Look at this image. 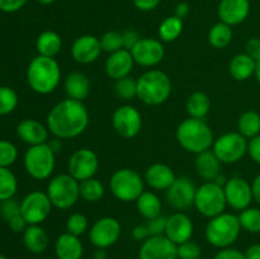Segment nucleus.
<instances>
[{
  "label": "nucleus",
  "instance_id": "f257e3e1",
  "mask_svg": "<svg viewBox=\"0 0 260 259\" xmlns=\"http://www.w3.org/2000/svg\"><path fill=\"white\" fill-rule=\"evenodd\" d=\"M46 122L48 131L57 139H75L88 127L89 112L83 102L68 98L52 107Z\"/></svg>",
  "mask_w": 260,
  "mask_h": 259
},
{
  "label": "nucleus",
  "instance_id": "f03ea898",
  "mask_svg": "<svg viewBox=\"0 0 260 259\" xmlns=\"http://www.w3.org/2000/svg\"><path fill=\"white\" fill-rule=\"evenodd\" d=\"M61 80V69L55 57L36 56L27 69V81L35 93L47 95L57 89Z\"/></svg>",
  "mask_w": 260,
  "mask_h": 259
},
{
  "label": "nucleus",
  "instance_id": "7ed1b4c3",
  "mask_svg": "<svg viewBox=\"0 0 260 259\" xmlns=\"http://www.w3.org/2000/svg\"><path fill=\"white\" fill-rule=\"evenodd\" d=\"M175 136L185 151L196 155L211 150L215 142L212 130L206 123L205 119L192 117L180 122Z\"/></svg>",
  "mask_w": 260,
  "mask_h": 259
},
{
  "label": "nucleus",
  "instance_id": "20e7f679",
  "mask_svg": "<svg viewBox=\"0 0 260 259\" xmlns=\"http://www.w3.org/2000/svg\"><path fill=\"white\" fill-rule=\"evenodd\" d=\"M172 79L161 70L146 71L137 79V98L146 106H160L172 94Z\"/></svg>",
  "mask_w": 260,
  "mask_h": 259
},
{
  "label": "nucleus",
  "instance_id": "39448f33",
  "mask_svg": "<svg viewBox=\"0 0 260 259\" xmlns=\"http://www.w3.org/2000/svg\"><path fill=\"white\" fill-rule=\"evenodd\" d=\"M241 225L239 217L233 213L223 212L210 218L206 226V240L215 248H229L238 240Z\"/></svg>",
  "mask_w": 260,
  "mask_h": 259
},
{
  "label": "nucleus",
  "instance_id": "423d86ee",
  "mask_svg": "<svg viewBox=\"0 0 260 259\" xmlns=\"http://www.w3.org/2000/svg\"><path fill=\"white\" fill-rule=\"evenodd\" d=\"M109 188L114 197L122 202H136L145 192V182L141 175L134 169L122 168L112 174Z\"/></svg>",
  "mask_w": 260,
  "mask_h": 259
},
{
  "label": "nucleus",
  "instance_id": "0eeeda50",
  "mask_svg": "<svg viewBox=\"0 0 260 259\" xmlns=\"http://www.w3.org/2000/svg\"><path fill=\"white\" fill-rule=\"evenodd\" d=\"M47 196L53 207L58 210H69L80 198V182L70 174H58L50 180L47 185Z\"/></svg>",
  "mask_w": 260,
  "mask_h": 259
},
{
  "label": "nucleus",
  "instance_id": "6e6552de",
  "mask_svg": "<svg viewBox=\"0 0 260 259\" xmlns=\"http://www.w3.org/2000/svg\"><path fill=\"white\" fill-rule=\"evenodd\" d=\"M24 168L28 174L37 180L50 178L55 170L56 154L51 149L48 142L29 146L24 154Z\"/></svg>",
  "mask_w": 260,
  "mask_h": 259
},
{
  "label": "nucleus",
  "instance_id": "1a4fd4ad",
  "mask_svg": "<svg viewBox=\"0 0 260 259\" xmlns=\"http://www.w3.org/2000/svg\"><path fill=\"white\" fill-rule=\"evenodd\" d=\"M228 206L223 187L215 182H205L197 188L194 198V207L202 216L212 218L225 212Z\"/></svg>",
  "mask_w": 260,
  "mask_h": 259
},
{
  "label": "nucleus",
  "instance_id": "9d476101",
  "mask_svg": "<svg viewBox=\"0 0 260 259\" xmlns=\"http://www.w3.org/2000/svg\"><path fill=\"white\" fill-rule=\"evenodd\" d=\"M212 151L222 164H235L248 152V141L239 132H228L215 140Z\"/></svg>",
  "mask_w": 260,
  "mask_h": 259
},
{
  "label": "nucleus",
  "instance_id": "9b49d317",
  "mask_svg": "<svg viewBox=\"0 0 260 259\" xmlns=\"http://www.w3.org/2000/svg\"><path fill=\"white\" fill-rule=\"evenodd\" d=\"M52 207L47 193L33 190L20 201V215L24 217L28 225H41L47 220Z\"/></svg>",
  "mask_w": 260,
  "mask_h": 259
},
{
  "label": "nucleus",
  "instance_id": "f8f14e48",
  "mask_svg": "<svg viewBox=\"0 0 260 259\" xmlns=\"http://www.w3.org/2000/svg\"><path fill=\"white\" fill-rule=\"evenodd\" d=\"M121 223L117 218L104 216L98 218L89 230V240L95 249H108L121 238Z\"/></svg>",
  "mask_w": 260,
  "mask_h": 259
},
{
  "label": "nucleus",
  "instance_id": "ddd939ff",
  "mask_svg": "<svg viewBox=\"0 0 260 259\" xmlns=\"http://www.w3.org/2000/svg\"><path fill=\"white\" fill-rule=\"evenodd\" d=\"M114 131L123 139H134L142 128V116L137 108L129 104L118 107L112 117Z\"/></svg>",
  "mask_w": 260,
  "mask_h": 259
},
{
  "label": "nucleus",
  "instance_id": "4468645a",
  "mask_svg": "<svg viewBox=\"0 0 260 259\" xmlns=\"http://www.w3.org/2000/svg\"><path fill=\"white\" fill-rule=\"evenodd\" d=\"M98 168V155L93 150L88 149V147L78 149L76 151L73 152V155L69 159V174L75 178L78 182H83V180L94 178Z\"/></svg>",
  "mask_w": 260,
  "mask_h": 259
},
{
  "label": "nucleus",
  "instance_id": "2eb2a0df",
  "mask_svg": "<svg viewBox=\"0 0 260 259\" xmlns=\"http://www.w3.org/2000/svg\"><path fill=\"white\" fill-rule=\"evenodd\" d=\"M197 187L187 177H177L172 185L167 189V201L173 208L184 211L194 206Z\"/></svg>",
  "mask_w": 260,
  "mask_h": 259
},
{
  "label": "nucleus",
  "instance_id": "dca6fc26",
  "mask_svg": "<svg viewBox=\"0 0 260 259\" xmlns=\"http://www.w3.org/2000/svg\"><path fill=\"white\" fill-rule=\"evenodd\" d=\"M135 63L144 68H154L162 61L165 56V47L156 38H141L131 50Z\"/></svg>",
  "mask_w": 260,
  "mask_h": 259
},
{
  "label": "nucleus",
  "instance_id": "f3484780",
  "mask_svg": "<svg viewBox=\"0 0 260 259\" xmlns=\"http://www.w3.org/2000/svg\"><path fill=\"white\" fill-rule=\"evenodd\" d=\"M226 202L228 206L238 211H243L250 206L253 201V190H251V184H249L248 180L240 177H233L228 179L225 187Z\"/></svg>",
  "mask_w": 260,
  "mask_h": 259
},
{
  "label": "nucleus",
  "instance_id": "a211bd4d",
  "mask_svg": "<svg viewBox=\"0 0 260 259\" xmlns=\"http://www.w3.org/2000/svg\"><path fill=\"white\" fill-rule=\"evenodd\" d=\"M139 259H178L177 245L165 235L150 236L140 246Z\"/></svg>",
  "mask_w": 260,
  "mask_h": 259
},
{
  "label": "nucleus",
  "instance_id": "6ab92c4d",
  "mask_svg": "<svg viewBox=\"0 0 260 259\" xmlns=\"http://www.w3.org/2000/svg\"><path fill=\"white\" fill-rule=\"evenodd\" d=\"M101 40L95 36L85 35L80 36L74 41L71 46V56L74 60L83 65L94 62L99 58L102 53Z\"/></svg>",
  "mask_w": 260,
  "mask_h": 259
},
{
  "label": "nucleus",
  "instance_id": "aec40b11",
  "mask_svg": "<svg viewBox=\"0 0 260 259\" xmlns=\"http://www.w3.org/2000/svg\"><path fill=\"white\" fill-rule=\"evenodd\" d=\"M193 231L194 226L189 216L183 212H175L168 217L164 235L175 245H179L192 239Z\"/></svg>",
  "mask_w": 260,
  "mask_h": 259
},
{
  "label": "nucleus",
  "instance_id": "412c9836",
  "mask_svg": "<svg viewBox=\"0 0 260 259\" xmlns=\"http://www.w3.org/2000/svg\"><path fill=\"white\" fill-rule=\"evenodd\" d=\"M250 13V2L249 0H221L217 8V14L220 22L226 24L238 25L248 18Z\"/></svg>",
  "mask_w": 260,
  "mask_h": 259
},
{
  "label": "nucleus",
  "instance_id": "4be33fe9",
  "mask_svg": "<svg viewBox=\"0 0 260 259\" xmlns=\"http://www.w3.org/2000/svg\"><path fill=\"white\" fill-rule=\"evenodd\" d=\"M135 60L132 57L131 51L126 48H121L119 51H116L113 53H109L108 58L104 63L107 75L114 80H119L126 76H129L132 69H134Z\"/></svg>",
  "mask_w": 260,
  "mask_h": 259
},
{
  "label": "nucleus",
  "instance_id": "5701e85b",
  "mask_svg": "<svg viewBox=\"0 0 260 259\" xmlns=\"http://www.w3.org/2000/svg\"><path fill=\"white\" fill-rule=\"evenodd\" d=\"M17 135L29 146L46 144L48 140V128L36 119H23L17 126Z\"/></svg>",
  "mask_w": 260,
  "mask_h": 259
},
{
  "label": "nucleus",
  "instance_id": "b1692460",
  "mask_svg": "<svg viewBox=\"0 0 260 259\" xmlns=\"http://www.w3.org/2000/svg\"><path fill=\"white\" fill-rule=\"evenodd\" d=\"M177 179V175L172 168L167 164L155 163L150 165L145 173V182L156 190H167Z\"/></svg>",
  "mask_w": 260,
  "mask_h": 259
},
{
  "label": "nucleus",
  "instance_id": "393cba45",
  "mask_svg": "<svg viewBox=\"0 0 260 259\" xmlns=\"http://www.w3.org/2000/svg\"><path fill=\"white\" fill-rule=\"evenodd\" d=\"M55 254L57 259H81L84 254V245L79 236L66 231L56 239Z\"/></svg>",
  "mask_w": 260,
  "mask_h": 259
},
{
  "label": "nucleus",
  "instance_id": "a878e982",
  "mask_svg": "<svg viewBox=\"0 0 260 259\" xmlns=\"http://www.w3.org/2000/svg\"><path fill=\"white\" fill-rule=\"evenodd\" d=\"M221 164L215 152L212 150H207L197 155L194 161L196 172L206 182H213L221 174Z\"/></svg>",
  "mask_w": 260,
  "mask_h": 259
},
{
  "label": "nucleus",
  "instance_id": "bb28decb",
  "mask_svg": "<svg viewBox=\"0 0 260 259\" xmlns=\"http://www.w3.org/2000/svg\"><path fill=\"white\" fill-rule=\"evenodd\" d=\"M63 88H65L68 98L83 102L84 99L88 98L90 93V80L85 74L74 71L65 78Z\"/></svg>",
  "mask_w": 260,
  "mask_h": 259
},
{
  "label": "nucleus",
  "instance_id": "cd10ccee",
  "mask_svg": "<svg viewBox=\"0 0 260 259\" xmlns=\"http://www.w3.org/2000/svg\"><path fill=\"white\" fill-rule=\"evenodd\" d=\"M255 68L256 61L244 52L233 57L229 65V73L236 81H245L255 75Z\"/></svg>",
  "mask_w": 260,
  "mask_h": 259
},
{
  "label": "nucleus",
  "instance_id": "c85d7f7f",
  "mask_svg": "<svg viewBox=\"0 0 260 259\" xmlns=\"http://www.w3.org/2000/svg\"><path fill=\"white\" fill-rule=\"evenodd\" d=\"M23 244L33 254H41L47 249L48 235L41 225H28L23 231Z\"/></svg>",
  "mask_w": 260,
  "mask_h": 259
},
{
  "label": "nucleus",
  "instance_id": "c756f323",
  "mask_svg": "<svg viewBox=\"0 0 260 259\" xmlns=\"http://www.w3.org/2000/svg\"><path fill=\"white\" fill-rule=\"evenodd\" d=\"M62 47V40L57 32L53 30H45L41 33L36 41V50L38 55L46 57H55Z\"/></svg>",
  "mask_w": 260,
  "mask_h": 259
},
{
  "label": "nucleus",
  "instance_id": "7c9ffc66",
  "mask_svg": "<svg viewBox=\"0 0 260 259\" xmlns=\"http://www.w3.org/2000/svg\"><path fill=\"white\" fill-rule=\"evenodd\" d=\"M136 207L142 217H145L146 220H151V218L161 215L162 205L160 198L154 192L145 190L136 200Z\"/></svg>",
  "mask_w": 260,
  "mask_h": 259
},
{
  "label": "nucleus",
  "instance_id": "2f4dec72",
  "mask_svg": "<svg viewBox=\"0 0 260 259\" xmlns=\"http://www.w3.org/2000/svg\"><path fill=\"white\" fill-rule=\"evenodd\" d=\"M185 109L189 117L192 118L203 119L211 109V99L203 91H194L190 94L187 99V104H185Z\"/></svg>",
  "mask_w": 260,
  "mask_h": 259
},
{
  "label": "nucleus",
  "instance_id": "473e14b6",
  "mask_svg": "<svg viewBox=\"0 0 260 259\" xmlns=\"http://www.w3.org/2000/svg\"><path fill=\"white\" fill-rule=\"evenodd\" d=\"M233 41V27L223 22H218L208 32V42L213 48H225Z\"/></svg>",
  "mask_w": 260,
  "mask_h": 259
},
{
  "label": "nucleus",
  "instance_id": "72a5a7b5",
  "mask_svg": "<svg viewBox=\"0 0 260 259\" xmlns=\"http://www.w3.org/2000/svg\"><path fill=\"white\" fill-rule=\"evenodd\" d=\"M183 19L178 18L177 15H172L168 17L160 23L159 29V38L161 42H173V41L178 40L179 36L183 32Z\"/></svg>",
  "mask_w": 260,
  "mask_h": 259
},
{
  "label": "nucleus",
  "instance_id": "f704fd0d",
  "mask_svg": "<svg viewBox=\"0 0 260 259\" xmlns=\"http://www.w3.org/2000/svg\"><path fill=\"white\" fill-rule=\"evenodd\" d=\"M239 134L245 139H253L260 134V114L254 111L244 112L238 121Z\"/></svg>",
  "mask_w": 260,
  "mask_h": 259
},
{
  "label": "nucleus",
  "instance_id": "c9c22d12",
  "mask_svg": "<svg viewBox=\"0 0 260 259\" xmlns=\"http://www.w3.org/2000/svg\"><path fill=\"white\" fill-rule=\"evenodd\" d=\"M104 185L96 178H90L80 182V198L86 202H98L104 196Z\"/></svg>",
  "mask_w": 260,
  "mask_h": 259
},
{
  "label": "nucleus",
  "instance_id": "e433bc0d",
  "mask_svg": "<svg viewBox=\"0 0 260 259\" xmlns=\"http://www.w3.org/2000/svg\"><path fill=\"white\" fill-rule=\"evenodd\" d=\"M18 189V180L9 168H0V202L14 197Z\"/></svg>",
  "mask_w": 260,
  "mask_h": 259
},
{
  "label": "nucleus",
  "instance_id": "4c0bfd02",
  "mask_svg": "<svg viewBox=\"0 0 260 259\" xmlns=\"http://www.w3.org/2000/svg\"><path fill=\"white\" fill-rule=\"evenodd\" d=\"M240 221L241 229L248 233L258 234L260 233V210L259 208L248 207L240 212L238 216Z\"/></svg>",
  "mask_w": 260,
  "mask_h": 259
},
{
  "label": "nucleus",
  "instance_id": "58836bf2",
  "mask_svg": "<svg viewBox=\"0 0 260 259\" xmlns=\"http://www.w3.org/2000/svg\"><path fill=\"white\" fill-rule=\"evenodd\" d=\"M18 94L9 86H0V116L10 114L18 106Z\"/></svg>",
  "mask_w": 260,
  "mask_h": 259
},
{
  "label": "nucleus",
  "instance_id": "ea45409f",
  "mask_svg": "<svg viewBox=\"0 0 260 259\" xmlns=\"http://www.w3.org/2000/svg\"><path fill=\"white\" fill-rule=\"evenodd\" d=\"M114 91L119 99L123 101H131L137 96V80H134L131 76H126L116 81Z\"/></svg>",
  "mask_w": 260,
  "mask_h": 259
},
{
  "label": "nucleus",
  "instance_id": "a19ab883",
  "mask_svg": "<svg viewBox=\"0 0 260 259\" xmlns=\"http://www.w3.org/2000/svg\"><path fill=\"white\" fill-rule=\"evenodd\" d=\"M89 229V220L84 213H71L66 220V231L80 238Z\"/></svg>",
  "mask_w": 260,
  "mask_h": 259
},
{
  "label": "nucleus",
  "instance_id": "79ce46f5",
  "mask_svg": "<svg viewBox=\"0 0 260 259\" xmlns=\"http://www.w3.org/2000/svg\"><path fill=\"white\" fill-rule=\"evenodd\" d=\"M101 46L102 50L104 52L113 53L116 51H119L123 48V41H122V33L117 32V30H108L104 33L101 38Z\"/></svg>",
  "mask_w": 260,
  "mask_h": 259
},
{
  "label": "nucleus",
  "instance_id": "37998d69",
  "mask_svg": "<svg viewBox=\"0 0 260 259\" xmlns=\"http://www.w3.org/2000/svg\"><path fill=\"white\" fill-rule=\"evenodd\" d=\"M18 157V150L13 142L0 140V168H9Z\"/></svg>",
  "mask_w": 260,
  "mask_h": 259
},
{
  "label": "nucleus",
  "instance_id": "c03bdc74",
  "mask_svg": "<svg viewBox=\"0 0 260 259\" xmlns=\"http://www.w3.org/2000/svg\"><path fill=\"white\" fill-rule=\"evenodd\" d=\"M178 259H200L202 255V248L192 239L177 245Z\"/></svg>",
  "mask_w": 260,
  "mask_h": 259
},
{
  "label": "nucleus",
  "instance_id": "a18cd8bd",
  "mask_svg": "<svg viewBox=\"0 0 260 259\" xmlns=\"http://www.w3.org/2000/svg\"><path fill=\"white\" fill-rule=\"evenodd\" d=\"M0 215L5 221H9L14 216L20 215V202L14 198L5 200L0 202Z\"/></svg>",
  "mask_w": 260,
  "mask_h": 259
},
{
  "label": "nucleus",
  "instance_id": "49530a36",
  "mask_svg": "<svg viewBox=\"0 0 260 259\" xmlns=\"http://www.w3.org/2000/svg\"><path fill=\"white\" fill-rule=\"evenodd\" d=\"M167 220L168 217H165V216L162 215L151 218V220H147L146 226L150 231V235L151 236L164 235L165 229H167Z\"/></svg>",
  "mask_w": 260,
  "mask_h": 259
},
{
  "label": "nucleus",
  "instance_id": "de8ad7c7",
  "mask_svg": "<svg viewBox=\"0 0 260 259\" xmlns=\"http://www.w3.org/2000/svg\"><path fill=\"white\" fill-rule=\"evenodd\" d=\"M141 40L139 32L135 29H126L124 32H122V41H123V48L131 51L135 46L139 43V41Z\"/></svg>",
  "mask_w": 260,
  "mask_h": 259
},
{
  "label": "nucleus",
  "instance_id": "09e8293b",
  "mask_svg": "<svg viewBox=\"0 0 260 259\" xmlns=\"http://www.w3.org/2000/svg\"><path fill=\"white\" fill-rule=\"evenodd\" d=\"M213 259H246L245 254L243 251H240L239 249L235 248H223L216 253V255L213 256Z\"/></svg>",
  "mask_w": 260,
  "mask_h": 259
},
{
  "label": "nucleus",
  "instance_id": "8fccbe9b",
  "mask_svg": "<svg viewBox=\"0 0 260 259\" xmlns=\"http://www.w3.org/2000/svg\"><path fill=\"white\" fill-rule=\"evenodd\" d=\"M28 0H0V10L4 13H14L22 9Z\"/></svg>",
  "mask_w": 260,
  "mask_h": 259
},
{
  "label": "nucleus",
  "instance_id": "3c124183",
  "mask_svg": "<svg viewBox=\"0 0 260 259\" xmlns=\"http://www.w3.org/2000/svg\"><path fill=\"white\" fill-rule=\"evenodd\" d=\"M248 154L254 161L260 164V135L250 139L248 142Z\"/></svg>",
  "mask_w": 260,
  "mask_h": 259
},
{
  "label": "nucleus",
  "instance_id": "603ef678",
  "mask_svg": "<svg viewBox=\"0 0 260 259\" xmlns=\"http://www.w3.org/2000/svg\"><path fill=\"white\" fill-rule=\"evenodd\" d=\"M245 53H248L254 60L260 58V40L259 38H250L245 45Z\"/></svg>",
  "mask_w": 260,
  "mask_h": 259
},
{
  "label": "nucleus",
  "instance_id": "864d4df0",
  "mask_svg": "<svg viewBox=\"0 0 260 259\" xmlns=\"http://www.w3.org/2000/svg\"><path fill=\"white\" fill-rule=\"evenodd\" d=\"M8 225H9V229L13 233H23V231L27 229L28 223L22 215H18L14 216L13 218H10V220L8 221Z\"/></svg>",
  "mask_w": 260,
  "mask_h": 259
},
{
  "label": "nucleus",
  "instance_id": "5fc2aeb1",
  "mask_svg": "<svg viewBox=\"0 0 260 259\" xmlns=\"http://www.w3.org/2000/svg\"><path fill=\"white\" fill-rule=\"evenodd\" d=\"M132 2L135 7L141 12H151L155 8H157L161 0H132Z\"/></svg>",
  "mask_w": 260,
  "mask_h": 259
},
{
  "label": "nucleus",
  "instance_id": "6e6d98bb",
  "mask_svg": "<svg viewBox=\"0 0 260 259\" xmlns=\"http://www.w3.org/2000/svg\"><path fill=\"white\" fill-rule=\"evenodd\" d=\"M132 236H134L135 240L145 241L151 235H150V231L146 225H139L136 228H134V230H132Z\"/></svg>",
  "mask_w": 260,
  "mask_h": 259
},
{
  "label": "nucleus",
  "instance_id": "4d7b16f0",
  "mask_svg": "<svg viewBox=\"0 0 260 259\" xmlns=\"http://www.w3.org/2000/svg\"><path fill=\"white\" fill-rule=\"evenodd\" d=\"M244 254L246 259H260V244L250 245Z\"/></svg>",
  "mask_w": 260,
  "mask_h": 259
},
{
  "label": "nucleus",
  "instance_id": "13d9d810",
  "mask_svg": "<svg viewBox=\"0 0 260 259\" xmlns=\"http://www.w3.org/2000/svg\"><path fill=\"white\" fill-rule=\"evenodd\" d=\"M188 13H189V5H188L185 2L179 3V4L175 7L174 15H177V17L180 18V19H184V18L188 15Z\"/></svg>",
  "mask_w": 260,
  "mask_h": 259
},
{
  "label": "nucleus",
  "instance_id": "bf43d9fd",
  "mask_svg": "<svg viewBox=\"0 0 260 259\" xmlns=\"http://www.w3.org/2000/svg\"><path fill=\"white\" fill-rule=\"evenodd\" d=\"M251 190H253V200L260 203V174L254 178L253 183H251Z\"/></svg>",
  "mask_w": 260,
  "mask_h": 259
},
{
  "label": "nucleus",
  "instance_id": "052dcab7",
  "mask_svg": "<svg viewBox=\"0 0 260 259\" xmlns=\"http://www.w3.org/2000/svg\"><path fill=\"white\" fill-rule=\"evenodd\" d=\"M48 145H50V147L53 150V152H55V154L56 152L61 151V147H62V145H61V139H57V137L53 140H51V141L48 142Z\"/></svg>",
  "mask_w": 260,
  "mask_h": 259
},
{
  "label": "nucleus",
  "instance_id": "680f3d73",
  "mask_svg": "<svg viewBox=\"0 0 260 259\" xmlns=\"http://www.w3.org/2000/svg\"><path fill=\"white\" fill-rule=\"evenodd\" d=\"M107 249H95L93 259H107Z\"/></svg>",
  "mask_w": 260,
  "mask_h": 259
},
{
  "label": "nucleus",
  "instance_id": "e2e57ef3",
  "mask_svg": "<svg viewBox=\"0 0 260 259\" xmlns=\"http://www.w3.org/2000/svg\"><path fill=\"white\" fill-rule=\"evenodd\" d=\"M213 182H215L216 184H218V185H220V187H225L226 182H228V178H226L225 175L220 174V175H218L217 178H216L215 180H213Z\"/></svg>",
  "mask_w": 260,
  "mask_h": 259
},
{
  "label": "nucleus",
  "instance_id": "0e129e2a",
  "mask_svg": "<svg viewBox=\"0 0 260 259\" xmlns=\"http://www.w3.org/2000/svg\"><path fill=\"white\" fill-rule=\"evenodd\" d=\"M255 76H256V80L260 83V58L256 60V68H255Z\"/></svg>",
  "mask_w": 260,
  "mask_h": 259
},
{
  "label": "nucleus",
  "instance_id": "69168bd1",
  "mask_svg": "<svg viewBox=\"0 0 260 259\" xmlns=\"http://www.w3.org/2000/svg\"><path fill=\"white\" fill-rule=\"evenodd\" d=\"M36 2L40 3V4H42V5H50V4H52V3H55L56 0H36Z\"/></svg>",
  "mask_w": 260,
  "mask_h": 259
},
{
  "label": "nucleus",
  "instance_id": "338daca9",
  "mask_svg": "<svg viewBox=\"0 0 260 259\" xmlns=\"http://www.w3.org/2000/svg\"><path fill=\"white\" fill-rule=\"evenodd\" d=\"M0 259H9V258H7V256H5V255H3V254H0Z\"/></svg>",
  "mask_w": 260,
  "mask_h": 259
}]
</instances>
